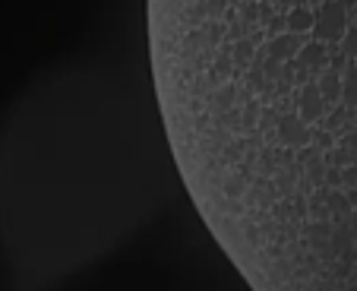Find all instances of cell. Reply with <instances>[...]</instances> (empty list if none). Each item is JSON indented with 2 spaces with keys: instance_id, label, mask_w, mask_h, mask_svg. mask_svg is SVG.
I'll return each mask as SVG.
<instances>
[{
  "instance_id": "1",
  "label": "cell",
  "mask_w": 357,
  "mask_h": 291,
  "mask_svg": "<svg viewBox=\"0 0 357 291\" xmlns=\"http://www.w3.org/2000/svg\"><path fill=\"white\" fill-rule=\"evenodd\" d=\"M183 184L162 105L117 70H54L0 121V244L16 288L114 247Z\"/></svg>"
},
{
  "instance_id": "2",
  "label": "cell",
  "mask_w": 357,
  "mask_h": 291,
  "mask_svg": "<svg viewBox=\"0 0 357 291\" xmlns=\"http://www.w3.org/2000/svg\"><path fill=\"white\" fill-rule=\"evenodd\" d=\"M158 218L114 247L67 263L16 291H257L218 237L206 231L209 225L193 237H177L174 244L171 237H149Z\"/></svg>"
}]
</instances>
